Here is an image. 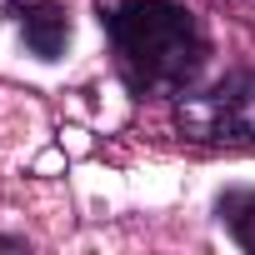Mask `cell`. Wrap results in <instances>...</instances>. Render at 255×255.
Masks as SVG:
<instances>
[{
	"label": "cell",
	"mask_w": 255,
	"mask_h": 255,
	"mask_svg": "<svg viewBox=\"0 0 255 255\" xmlns=\"http://www.w3.org/2000/svg\"><path fill=\"white\" fill-rule=\"evenodd\" d=\"M20 35L30 45L35 60H60L65 55V40H70V20L60 5H50V0H35V5L20 15Z\"/></svg>",
	"instance_id": "cell-3"
},
{
	"label": "cell",
	"mask_w": 255,
	"mask_h": 255,
	"mask_svg": "<svg viewBox=\"0 0 255 255\" xmlns=\"http://www.w3.org/2000/svg\"><path fill=\"white\" fill-rule=\"evenodd\" d=\"M100 25L115 50V70L130 95H185L205 60V40L190 10L175 0H115L100 10Z\"/></svg>",
	"instance_id": "cell-1"
},
{
	"label": "cell",
	"mask_w": 255,
	"mask_h": 255,
	"mask_svg": "<svg viewBox=\"0 0 255 255\" xmlns=\"http://www.w3.org/2000/svg\"><path fill=\"white\" fill-rule=\"evenodd\" d=\"M215 210H220V225H225L245 250H255V190H225V195L215 200Z\"/></svg>",
	"instance_id": "cell-4"
},
{
	"label": "cell",
	"mask_w": 255,
	"mask_h": 255,
	"mask_svg": "<svg viewBox=\"0 0 255 255\" xmlns=\"http://www.w3.org/2000/svg\"><path fill=\"white\" fill-rule=\"evenodd\" d=\"M35 5V0H0V10H5V15H25Z\"/></svg>",
	"instance_id": "cell-5"
},
{
	"label": "cell",
	"mask_w": 255,
	"mask_h": 255,
	"mask_svg": "<svg viewBox=\"0 0 255 255\" xmlns=\"http://www.w3.org/2000/svg\"><path fill=\"white\" fill-rule=\"evenodd\" d=\"M175 125L200 145H255V70L185 95L175 105Z\"/></svg>",
	"instance_id": "cell-2"
}]
</instances>
